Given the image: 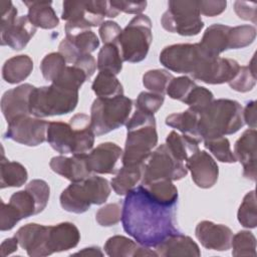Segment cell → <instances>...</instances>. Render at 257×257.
Returning <instances> with one entry per match:
<instances>
[{
  "instance_id": "6da1fadb",
  "label": "cell",
  "mask_w": 257,
  "mask_h": 257,
  "mask_svg": "<svg viewBox=\"0 0 257 257\" xmlns=\"http://www.w3.org/2000/svg\"><path fill=\"white\" fill-rule=\"evenodd\" d=\"M175 217L176 205L159 203L142 185L131 190L123 200V230L141 245L155 247L178 232Z\"/></svg>"
},
{
  "instance_id": "7a4b0ae2",
  "label": "cell",
  "mask_w": 257,
  "mask_h": 257,
  "mask_svg": "<svg viewBox=\"0 0 257 257\" xmlns=\"http://www.w3.org/2000/svg\"><path fill=\"white\" fill-rule=\"evenodd\" d=\"M94 133L90 126V116L84 113L74 114L68 123L48 122L46 141L60 154L85 155L94 144Z\"/></svg>"
},
{
  "instance_id": "3957f363",
  "label": "cell",
  "mask_w": 257,
  "mask_h": 257,
  "mask_svg": "<svg viewBox=\"0 0 257 257\" xmlns=\"http://www.w3.org/2000/svg\"><path fill=\"white\" fill-rule=\"evenodd\" d=\"M199 113L198 132L202 141L235 134L244 125L242 105L233 99L213 100Z\"/></svg>"
},
{
  "instance_id": "277c9868",
  "label": "cell",
  "mask_w": 257,
  "mask_h": 257,
  "mask_svg": "<svg viewBox=\"0 0 257 257\" xmlns=\"http://www.w3.org/2000/svg\"><path fill=\"white\" fill-rule=\"evenodd\" d=\"M126 141L122 152V166L146 163L158 144V133L154 114L136 109L127 120Z\"/></svg>"
},
{
  "instance_id": "5b68a950",
  "label": "cell",
  "mask_w": 257,
  "mask_h": 257,
  "mask_svg": "<svg viewBox=\"0 0 257 257\" xmlns=\"http://www.w3.org/2000/svg\"><path fill=\"white\" fill-rule=\"evenodd\" d=\"M118 13L110 1H64L61 18L66 21L65 34L71 35L93 26H100L104 17L113 18Z\"/></svg>"
},
{
  "instance_id": "8992f818",
  "label": "cell",
  "mask_w": 257,
  "mask_h": 257,
  "mask_svg": "<svg viewBox=\"0 0 257 257\" xmlns=\"http://www.w3.org/2000/svg\"><path fill=\"white\" fill-rule=\"evenodd\" d=\"M109 194L108 181L91 175L82 181L71 182L60 195V205L67 212L81 214L86 212L90 205L103 204Z\"/></svg>"
},
{
  "instance_id": "52a82bcc",
  "label": "cell",
  "mask_w": 257,
  "mask_h": 257,
  "mask_svg": "<svg viewBox=\"0 0 257 257\" xmlns=\"http://www.w3.org/2000/svg\"><path fill=\"white\" fill-rule=\"evenodd\" d=\"M78 102V90L55 83L35 87L29 99L30 114L35 117L66 114L74 110Z\"/></svg>"
},
{
  "instance_id": "ba28073f",
  "label": "cell",
  "mask_w": 257,
  "mask_h": 257,
  "mask_svg": "<svg viewBox=\"0 0 257 257\" xmlns=\"http://www.w3.org/2000/svg\"><path fill=\"white\" fill-rule=\"evenodd\" d=\"M133 100L126 96L97 97L90 108V126L95 136L105 135L128 120Z\"/></svg>"
},
{
  "instance_id": "9c48e42d",
  "label": "cell",
  "mask_w": 257,
  "mask_h": 257,
  "mask_svg": "<svg viewBox=\"0 0 257 257\" xmlns=\"http://www.w3.org/2000/svg\"><path fill=\"white\" fill-rule=\"evenodd\" d=\"M152 41V21L147 15L140 14L122 29L115 44L122 61L136 63L147 57Z\"/></svg>"
},
{
  "instance_id": "30bf717a",
  "label": "cell",
  "mask_w": 257,
  "mask_h": 257,
  "mask_svg": "<svg viewBox=\"0 0 257 257\" xmlns=\"http://www.w3.org/2000/svg\"><path fill=\"white\" fill-rule=\"evenodd\" d=\"M161 24L165 30L182 36L199 34L204 27L199 1H169L168 10L162 15Z\"/></svg>"
},
{
  "instance_id": "8fae6325",
  "label": "cell",
  "mask_w": 257,
  "mask_h": 257,
  "mask_svg": "<svg viewBox=\"0 0 257 257\" xmlns=\"http://www.w3.org/2000/svg\"><path fill=\"white\" fill-rule=\"evenodd\" d=\"M188 169L184 162L178 160L167 147L166 144L160 145L145 163L144 175L140 185L159 180L178 181L186 177Z\"/></svg>"
},
{
  "instance_id": "7c38bea8",
  "label": "cell",
  "mask_w": 257,
  "mask_h": 257,
  "mask_svg": "<svg viewBox=\"0 0 257 257\" xmlns=\"http://www.w3.org/2000/svg\"><path fill=\"white\" fill-rule=\"evenodd\" d=\"M208 56L199 43H180L165 47L159 59L169 70L191 75Z\"/></svg>"
},
{
  "instance_id": "4fadbf2b",
  "label": "cell",
  "mask_w": 257,
  "mask_h": 257,
  "mask_svg": "<svg viewBox=\"0 0 257 257\" xmlns=\"http://www.w3.org/2000/svg\"><path fill=\"white\" fill-rule=\"evenodd\" d=\"M48 121L30 115L20 116L8 123L4 137L16 143L36 147L46 141Z\"/></svg>"
},
{
  "instance_id": "5bb4252c",
  "label": "cell",
  "mask_w": 257,
  "mask_h": 257,
  "mask_svg": "<svg viewBox=\"0 0 257 257\" xmlns=\"http://www.w3.org/2000/svg\"><path fill=\"white\" fill-rule=\"evenodd\" d=\"M1 231L11 230L21 219L39 214L37 203L27 189L14 193L10 197L8 204L1 201Z\"/></svg>"
},
{
  "instance_id": "9a60e30c",
  "label": "cell",
  "mask_w": 257,
  "mask_h": 257,
  "mask_svg": "<svg viewBox=\"0 0 257 257\" xmlns=\"http://www.w3.org/2000/svg\"><path fill=\"white\" fill-rule=\"evenodd\" d=\"M240 68L239 63L231 58L206 57L191 76L208 84L230 82Z\"/></svg>"
},
{
  "instance_id": "2e32d148",
  "label": "cell",
  "mask_w": 257,
  "mask_h": 257,
  "mask_svg": "<svg viewBox=\"0 0 257 257\" xmlns=\"http://www.w3.org/2000/svg\"><path fill=\"white\" fill-rule=\"evenodd\" d=\"M48 233L49 226L29 223L20 227L14 236L30 257H44L51 255L48 248Z\"/></svg>"
},
{
  "instance_id": "e0dca14e",
  "label": "cell",
  "mask_w": 257,
  "mask_h": 257,
  "mask_svg": "<svg viewBox=\"0 0 257 257\" xmlns=\"http://www.w3.org/2000/svg\"><path fill=\"white\" fill-rule=\"evenodd\" d=\"M186 167L191 172L194 183L202 188H212L219 176V168L214 159L206 151H198L186 161Z\"/></svg>"
},
{
  "instance_id": "ac0fdd59",
  "label": "cell",
  "mask_w": 257,
  "mask_h": 257,
  "mask_svg": "<svg viewBox=\"0 0 257 257\" xmlns=\"http://www.w3.org/2000/svg\"><path fill=\"white\" fill-rule=\"evenodd\" d=\"M120 157H122L120 147L114 143L106 142L99 144L86 154V165L91 174H115L117 173L116 164Z\"/></svg>"
},
{
  "instance_id": "d6986e66",
  "label": "cell",
  "mask_w": 257,
  "mask_h": 257,
  "mask_svg": "<svg viewBox=\"0 0 257 257\" xmlns=\"http://www.w3.org/2000/svg\"><path fill=\"white\" fill-rule=\"evenodd\" d=\"M35 86L24 83L4 92L1 98V110L7 122L25 115H30L29 99Z\"/></svg>"
},
{
  "instance_id": "ffe728a7",
  "label": "cell",
  "mask_w": 257,
  "mask_h": 257,
  "mask_svg": "<svg viewBox=\"0 0 257 257\" xmlns=\"http://www.w3.org/2000/svg\"><path fill=\"white\" fill-rule=\"evenodd\" d=\"M195 235L201 244L207 249L226 251L231 248L233 232L229 227L223 224H215L211 221H202L197 225Z\"/></svg>"
},
{
  "instance_id": "44dd1931",
  "label": "cell",
  "mask_w": 257,
  "mask_h": 257,
  "mask_svg": "<svg viewBox=\"0 0 257 257\" xmlns=\"http://www.w3.org/2000/svg\"><path fill=\"white\" fill-rule=\"evenodd\" d=\"M256 130H246L236 141L234 156L243 165V176L251 181L256 180Z\"/></svg>"
},
{
  "instance_id": "7402d4cb",
  "label": "cell",
  "mask_w": 257,
  "mask_h": 257,
  "mask_svg": "<svg viewBox=\"0 0 257 257\" xmlns=\"http://www.w3.org/2000/svg\"><path fill=\"white\" fill-rule=\"evenodd\" d=\"M36 32V27L27 16L17 17L12 23L1 27V45L13 50L23 49Z\"/></svg>"
},
{
  "instance_id": "603a6c76",
  "label": "cell",
  "mask_w": 257,
  "mask_h": 257,
  "mask_svg": "<svg viewBox=\"0 0 257 257\" xmlns=\"http://www.w3.org/2000/svg\"><path fill=\"white\" fill-rule=\"evenodd\" d=\"M49 166L54 173L71 182H79L91 176V172L86 165V154L73 155L70 158L64 156L53 157Z\"/></svg>"
},
{
  "instance_id": "cb8c5ba5",
  "label": "cell",
  "mask_w": 257,
  "mask_h": 257,
  "mask_svg": "<svg viewBox=\"0 0 257 257\" xmlns=\"http://www.w3.org/2000/svg\"><path fill=\"white\" fill-rule=\"evenodd\" d=\"M154 248L157 255L163 257L201 256L198 244L191 237L183 235L180 232L171 234Z\"/></svg>"
},
{
  "instance_id": "d4e9b609",
  "label": "cell",
  "mask_w": 257,
  "mask_h": 257,
  "mask_svg": "<svg viewBox=\"0 0 257 257\" xmlns=\"http://www.w3.org/2000/svg\"><path fill=\"white\" fill-rule=\"evenodd\" d=\"M80 240L78 228L70 222L49 226L48 248L50 253L66 251L77 246Z\"/></svg>"
},
{
  "instance_id": "484cf974",
  "label": "cell",
  "mask_w": 257,
  "mask_h": 257,
  "mask_svg": "<svg viewBox=\"0 0 257 257\" xmlns=\"http://www.w3.org/2000/svg\"><path fill=\"white\" fill-rule=\"evenodd\" d=\"M104 251L110 257L158 256L151 247L141 245L137 241L120 235L108 238L104 244Z\"/></svg>"
},
{
  "instance_id": "4316f807",
  "label": "cell",
  "mask_w": 257,
  "mask_h": 257,
  "mask_svg": "<svg viewBox=\"0 0 257 257\" xmlns=\"http://www.w3.org/2000/svg\"><path fill=\"white\" fill-rule=\"evenodd\" d=\"M230 26L213 24L209 26L199 42L201 48L212 57H218L222 52L229 49Z\"/></svg>"
},
{
  "instance_id": "83f0119b",
  "label": "cell",
  "mask_w": 257,
  "mask_h": 257,
  "mask_svg": "<svg viewBox=\"0 0 257 257\" xmlns=\"http://www.w3.org/2000/svg\"><path fill=\"white\" fill-rule=\"evenodd\" d=\"M23 3L28 8V19L36 28L52 29L59 24L51 1H23Z\"/></svg>"
},
{
  "instance_id": "f1b7e54d",
  "label": "cell",
  "mask_w": 257,
  "mask_h": 257,
  "mask_svg": "<svg viewBox=\"0 0 257 257\" xmlns=\"http://www.w3.org/2000/svg\"><path fill=\"white\" fill-rule=\"evenodd\" d=\"M145 163L134 166H122L110 181L112 190L119 196L126 195L141 184L144 175Z\"/></svg>"
},
{
  "instance_id": "f546056e",
  "label": "cell",
  "mask_w": 257,
  "mask_h": 257,
  "mask_svg": "<svg viewBox=\"0 0 257 257\" xmlns=\"http://www.w3.org/2000/svg\"><path fill=\"white\" fill-rule=\"evenodd\" d=\"M32 69L33 61L28 55H16L5 61L2 67V76L8 83H19L30 75Z\"/></svg>"
},
{
  "instance_id": "4dcf8cb0",
  "label": "cell",
  "mask_w": 257,
  "mask_h": 257,
  "mask_svg": "<svg viewBox=\"0 0 257 257\" xmlns=\"http://www.w3.org/2000/svg\"><path fill=\"white\" fill-rule=\"evenodd\" d=\"M199 118L200 113L189 107L185 111L168 115L166 117V124L173 128H177L184 135L190 136L200 142H203L198 132Z\"/></svg>"
},
{
  "instance_id": "1f68e13d",
  "label": "cell",
  "mask_w": 257,
  "mask_h": 257,
  "mask_svg": "<svg viewBox=\"0 0 257 257\" xmlns=\"http://www.w3.org/2000/svg\"><path fill=\"white\" fill-rule=\"evenodd\" d=\"M201 142L187 135H180L172 131L166 139V145L172 154L180 161L186 162L190 157L197 153Z\"/></svg>"
},
{
  "instance_id": "d6a6232c",
  "label": "cell",
  "mask_w": 257,
  "mask_h": 257,
  "mask_svg": "<svg viewBox=\"0 0 257 257\" xmlns=\"http://www.w3.org/2000/svg\"><path fill=\"white\" fill-rule=\"evenodd\" d=\"M1 189L7 187H20L27 181L28 174L23 165L18 162H10L6 160L2 154L1 160Z\"/></svg>"
},
{
  "instance_id": "836d02e7",
  "label": "cell",
  "mask_w": 257,
  "mask_h": 257,
  "mask_svg": "<svg viewBox=\"0 0 257 257\" xmlns=\"http://www.w3.org/2000/svg\"><path fill=\"white\" fill-rule=\"evenodd\" d=\"M96 66L99 71L110 72L114 75L120 72L122 68V58L116 44L107 43L100 48L97 55Z\"/></svg>"
},
{
  "instance_id": "e575fe53",
  "label": "cell",
  "mask_w": 257,
  "mask_h": 257,
  "mask_svg": "<svg viewBox=\"0 0 257 257\" xmlns=\"http://www.w3.org/2000/svg\"><path fill=\"white\" fill-rule=\"evenodd\" d=\"M91 88L98 97H114L123 94V88L116 76L110 72L99 71Z\"/></svg>"
},
{
  "instance_id": "d590c367",
  "label": "cell",
  "mask_w": 257,
  "mask_h": 257,
  "mask_svg": "<svg viewBox=\"0 0 257 257\" xmlns=\"http://www.w3.org/2000/svg\"><path fill=\"white\" fill-rule=\"evenodd\" d=\"M150 196L163 205H176L178 190L170 180H159L147 185H142Z\"/></svg>"
},
{
  "instance_id": "8d00e7d4",
  "label": "cell",
  "mask_w": 257,
  "mask_h": 257,
  "mask_svg": "<svg viewBox=\"0 0 257 257\" xmlns=\"http://www.w3.org/2000/svg\"><path fill=\"white\" fill-rule=\"evenodd\" d=\"M255 56L251 59L249 65L240 66L235 77L228 82L229 86L239 92H247L251 90L256 84V72H255Z\"/></svg>"
},
{
  "instance_id": "74e56055",
  "label": "cell",
  "mask_w": 257,
  "mask_h": 257,
  "mask_svg": "<svg viewBox=\"0 0 257 257\" xmlns=\"http://www.w3.org/2000/svg\"><path fill=\"white\" fill-rule=\"evenodd\" d=\"M174 76L165 69H153L143 75V84L151 92L164 95Z\"/></svg>"
},
{
  "instance_id": "f35d334b",
  "label": "cell",
  "mask_w": 257,
  "mask_h": 257,
  "mask_svg": "<svg viewBox=\"0 0 257 257\" xmlns=\"http://www.w3.org/2000/svg\"><path fill=\"white\" fill-rule=\"evenodd\" d=\"M233 256H256V238L250 231H240L231 241Z\"/></svg>"
},
{
  "instance_id": "ab89813d",
  "label": "cell",
  "mask_w": 257,
  "mask_h": 257,
  "mask_svg": "<svg viewBox=\"0 0 257 257\" xmlns=\"http://www.w3.org/2000/svg\"><path fill=\"white\" fill-rule=\"evenodd\" d=\"M66 37L73 44L79 57L81 55L90 54L99 46L98 37L90 29L79 31L71 35H66Z\"/></svg>"
},
{
  "instance_id": "60d3db41",
  "label": "cell",
  "mask_w": 257,
  "mask_h": 257,
  "mask_svg": "<svg viewBox=\"0 0 257 257\" xmlns=\"http://www.w3.org/2000/svg\"><path fill=\"white\" fill-rule=\"evenodd\" d=\"M237 218L239 223L245 228H255L257 225L256 195L252 190L247 193L239 207Z\"/></svg>"
},
{
  "instance_id": "b9f144b4",
  "label": "cell",
  "mask_w": 257,
  "mask_h": 257,
  "mask_svg": "<svg viewBox=\"0 0 257 257\" xmlns=\"http://www.w3.org/2000/svg\"><path fill=\"white\" fill-rule=\"evenodd\" d=\"M87 79L89 78L84 70L76 65H70L66 66L61 74L51 83H55L69 89L78 90Z\"/></svg>"
},
{
  "instance_id": "7bdbcfd3",
  "label": "cell",
  "mask_w": 257,
  "mask_h": 257,
  "mask_svg": "<svg viewBox=\"0 0 257 257\" xmlns=\"http://www.w3.org/2000/svg\"><path fill=\"white\" fill-rule=\"evenodd\" d=\"M66 67V61L59 52H51L43 57L40 69L43 77L48 81H54Z\"/></svg>"
},
{
  "instance_id": "ee69618b",
  "label": "cell",
  "mask_w": 257,
  "mask_h": 257,
  "mask_svg": "<svg viewBox=\"0 0 257 257\" xmlns=\"http://www.w3.org/2000/svg\"><path fill=\"white\" fill-rule=\"evenodd\" d=\"M256 37V28L252 25L231 27L229 31V49H239L249 46Z\"/></svg>"
},
{
  "instance_id": "f6af8a7d",
  "label": "cell",
  "mask_w": 257,
  "mask_h": 257,
  "mask_svg": "<svg viewBox=\"0 0 257 257\" xmlns=\"http://www.w3.org/2000/svg\"><path fill=\"white\" fill-rule=\"evenodd\" d=\"M204 146L206 149H208L213 156L222 163H235L236 158L231 151L230 142L227 138L221 137L216 139H210L205 140Z\"/></svg>"
},
{
  "instance_id": "bcb514c9",
  "label": "cell",
  "mask_w": 257,
  "mask_h": 257,
  "mask_svg": "<svg viewBox=\"0 0 257 257\" xmlns=\"http://www.w3.org/2000/svg\"><path fill=\"white\" fill-rule=\"evenodd\" d=\"M213 100H214V95L208 88L204 86L196 85L189 92V94L187 95V97L183 102L188 104L190 108L200 112L205 107H207Z\"/></svg>"
},
{
  "instance_id": "7dc6e473",
  "label": "cell",
  "mask_w": 257,
  "mask_h": 257,
  "mask_svg": "<svg viewBox=\"0 0 257 257\" xmlns=\"http://www.w3.org/2000/svg\"><path fill=\"white\" fill-rule=\"evenodd\" d=\"M197 84L195 83V81L189 76L174 77L168 84L166 93L171 98L181 100L183 102L187 97V95L189 94V92Z\"/></svg>"
},
{
  "instance_id": "c3c4849f",
  "label": "cell",
  "mask_w": 257,
  "mask_h": 257,
  "mask_svg": "<svg viewBox=\"0 0 257 257\" xmlns=\"http://www.w3.org/2000/svg\"><path fill=\"white\" fill-rule=\"evenodd\" d=\"M122 207L119 203H109L98 209L95 214L96 222L103 227L116 225L121 220Z\"/></svg>"
},
{
  "instance_id": "681fc988",
  "label": "cell",
  "mask_w": 257,
  "mask_h": 257,
  "mask_svg": "<svg viewBox=\"0 0 257 257\" xmlns=\"http://www.w3.org/2000/svg\"><path fill=\"white\" fill-rule=\"evenodd\" d=\"M165 100L164 95L154 92L143 91L139 94L136 100V109L143 112L154 114L163 105Z\"/></svg>"
},
{
  "instance_id": "f907efd6",
  "label": "cell",
  "mask_w": 257,
  "mask_h": 257,
  "mask_svg": "<svg viewBox=\"0 0 257 257\" xmlns=\"http://www.w3.org/2000/svg\"><path fill=\"white\" fill-rule=\"evenodd\" d=\"M25 189H27L34 197L36 203H37V207L39 210V213L42 212L49 200V193H50V189L48 184L43 181V180H39V179H35L30 181Z\"/></svg>"
},
{
  "instance_id": "816d5d0a",
  "label": "cell",
  "mask_w": 257,
  "mask_h": 257,
  "mask_svg": "<svg viewBox=\"0 0 257 257\" xmlns=\"http://www.w3.org/2000/svg\"><path fill=\"white\" fill-rule=\"evenodd\" d=\"M121 31L122 29L120 28V26L116 22L110 21V20L103 21L100 24L99 30H98L99 36L104 44H107V43L115 44Z\"/></svg>"
},
{
  "instance_id": "f5cc1de1",
  "label": "cell",
  "mask_w": 257,
  "mask_h": 257,
  "mask_svg": "<svg viewBox=\"0 0 257 257\" xmlns=\"http://www.w3.org/2000/svg\"><path fill=\"white\" fill-rule=\"evenodd\" d=\"M227 7V2L223 0H202L199 1L200 13L208 16L214 17L221 14Z\"/></svg>"
},
{
  "instance_id": "db71d44e",
  "label": "cell",
  "mask_w": 257,
  "mask_h": 257,
  "mask_svg": "<svg viewBox=\"0 0 257 257\" xmlns=\"http://www.w3.org/2000/svg\"><path fill=\"white\" fill-rule=\"evenodd\" d=\"M256 7L257 4L255 2H247V1H236L234 3V10L239 18L243 20H249L256 23Z\"/></svg>"
},
{
  "instance_id": "11a10c76",
  "label": "cell",
  "mask_w": 257,
  "mask_h": 257,
  "mask_svg": "<svg viewBox=\"0 0 257 257\" xmlns=\"http://www.w3.org/2000/svg\"><path fill=\"white\" fill-rule=\"evenodd\" d=\"M110 4L118 12L137 15H140L147 7V1H110Z\"/></svg>"
},
{
  "instance_id": "9f6ffc18",
  "label": "cell",
  "mask_w": 257,
  "mask_h": 257,
  "mask_svg": "<svg viewBox=\"0 0 257 257\" xmlns=\"http://www.w3.org/2000/svg\"><path fill=\"white\" fill-rule=\"evenodd\" d=\"M0 16H1L0 27L6 26L12 23L17 18V9L14 7L11 1L9 0L0 1Z\"/></svg>"
},
{
  "instance_id": "6f0895ef",
  "label": "cell",
  "mask_w": 257,
  "mask_h": 257,
  "mask_svg": "<svg viewBox=\"0 0 257 257\" xmlns=\"http://www.w3.org/2000/svg\"><path fill=\"white\" fill-rule=\"evenodd\" d=\"M73 65H76V66L80 67L82 70H84L85 73L87 74L88 78H90L92 76V74L94 73V71L97 67L95 59L91 54L81 55L80 57L77 58V60L73 63Z\"/></svg>"
},
{
  "instance_id": "680465c9",
  "label": "cell",
  "mask_w": 257,
  "mask_h": 257,
  "mask_svg": "<svg viewBox=\"0 0 257 257\" xmlns=\"http://www.w3.org/2000/svg\"><path fill=\"white\" fill-rule=\"evenodd\" d=\"M244 123H247L251 128H256V101L250 100L243 109Z\"/></svg>"
},
{
  "instance_id": "91938a15",
  "label": "cell",
  "mask_w": 257,
  "mask_h": 257,
  "mask_svg": "<svg viewBox=\"0 0 257 257\" xmlns=\"http://www.w3.org/2000/svg\"><path fill=\"white\" fill-rule=\"evenodd\" d=\"M18 244H19L18 240L15 236L12 237V238L5 239L1 243V255L2 256H7V255L15 252L17 250Z\"/></svg>"
},
{
  "instance_id": "94428289",
  "label": "cell",
  "mask_w": 257,
  "mask_h": 257,
  "mask_svg": "<svg viewBox=\"0 0 257 257\" xmlns=\"http://www.w3.org/2000/svg\"><path fill=\"white\" fill-rule=\"evenodd\" d=\"M73 255H82V256H103V252L98 247H87L82 250L74 253Z\"/></svg>"
}]
</instances>
